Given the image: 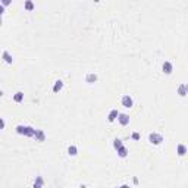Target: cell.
Returning <instances> with one entry per match:
<instances>
[{"label":"cell","mask_w":188,"mask_h":188,"mask_svg":"<svg viewBox=\"0 0 188 188\" xmlns=\"http://www.w3.org/2000/svg\"><path fill=\"white\" fill-rule=\"evenodd\" d=\"M176 151H178V154H179V156H185V153H187V147H185L184 144H178Z\"/></svg>","instance_id":"cell-12"},{"label":"cell","mask_w":188,"mask_h":188,"mask_svg":"<svg viewBox=\"0 0 188 188\" xmlns=\"http://www.w3.org/2000/svg\"><path fill=\"white\" fill-rule=\"evenodd\" d=\"M162 69H163V72H165V74H168V75H169V74H172L173 66H172V63H170V62H165V63H163V66H162Z\"/></svg>","instance_id":"cell-6"},{"label":"cell","mask_w":188,"mask_h":188,"mask_svg":"<svg viewBox=\"0 0 188 188\" xmlns=\"http://www.w3.org/2000/svg\"><path fill=\"white\" fill-rule=\"evenodd\" d=\"M2 57L5 59V62H6V63H12V62H13V59H12V56H11V53H9V52H3Z\"/></svg>","instance_id":"cell-14"},{"label":"cell","mask_w":188,"mask_h":188,"mask_svg":"<svg viewBox=\"0 0 188 188\" xmlns=\"http://www.w3.org/2000/svg\"><path fill=\"white\" fill-rule=\"evenodd\" d=\"M118 115H119V112H118L116 109L110 110V112H109V115H107V121H109V122H113V121H116V119H118Z\"/></svg>","instance_id":"cell-5"},{"label":"cell","mask_w":188,"mask_h":188,"mask_svg":"<svg viewBox=\"0 0 188 188\" xmlns=\"http://www.w3.org/2000/svg\"><path fill=\"white\" fill-rule=\"evenodd\" d=\"M5 128V121H3V118H0V129H3Z\"/></svg>","instance_id":"cell-20"},{"label":"cell","mask_w":188,"mask_h":188,"mask_svg":"<svg viewBox=\"0 0 188 188\" xmlns=\"http://www.w3.org/2000/svg\"><path fill=\"white\" fill-rule=\"evenodd\" d=\"M34 138H35L37 141H44V140H46V134H44L41 129H35V135H34Z\"/></svg>","instance_id":"cell-7"},{"label":"cell","mask_w":188,"mask_h":188,"mask_svg":"<svg viewBox=\"0 0 188 188\" xmlns=\"http://www.w3.org/2000/svg\"><path fill=\"white\" fill-rule=\"evenodd\" d=\"M3 12H5V8H3L2 5H0V16H2V13H3Z\"/></svg>","instance_id":"cell-22"},{"label":"cell","mask_w":188,"mask_h":188,"mask_svg":"<svg viewBox=\"0 0 188 188\" xmlns=\"http://www.w3.org/2000/svg\"><path fill=\"white\" fill-rule=\"evenodd\" d=\"M2 96H3V93H2V91H0V97H2Z\"/></svg>","instance_id":"cell-24"},{"label":"cell","mask_w":188,"mask_h":188,"mask_svg":"<svg viewBox=\"0 0 188 188\" xmlns=\"http://www.w3.org/2000/svg\"><path fill=\"white\" fill-rule=\"evenodd\" d=\"M118 121H119V124H121V125H124V127H125V125H128V124H129V116H128V115H125V113H119V115H118Z\"/></svg>","instance_id":"cell-4"},{"label":"cell","mask_w":188,"mask_h":188,"mask_svg":"<svg viewBox=\"0 0 188 188\" xmlns=\"http://www.w3.org/2000/svg\"><path fill=\"white\" fill-rule=\"evenodd\" d=\"M122 146H124V144H122V140H119V138H116V140L113 141V147H115L116 150H118V148H121Z\"/></svg>","instance_id":"cell-17"},{"label":"cell","mask_w":188,"mask_h":188,"mask_svg":"<svg viewBox=\"0 0 188 188\" xmlns=\"http://www.w3.org/2000/svg\"><path fill=\"white\" fill-rule=\"evenodd\" d=\"M43 185H44V179H43V176H37V178H35V181H34V188H43Z\"/></svg>","instance_id":"cell-9"},{"label":"cell","mask_w":188,"mask_h":188,"mask_svg":"<svg viewBox=\"0 0 188 188\" xmlns=\"http://www.w3.org/2000/svg\"><path fill=\"white\" fill-rule=\"evenodd\" d=\"M96 81H97V75H96V74H87V76H85V82L93 84V82H96Z\"/></svg>","instance_id":"cell-8"},{"label":"cell","mask_w":188,"mask_h":188,"mask_svg":"<svg viewBox=\"0 0 188 188\" xmlns=\"http://www.w3.org/2000/svg\"><path fill=\"white\" fill-rule=\"evenodd\" d=\"M122 106H124V107H127V109L132 107V106H134V100H132V97H131V96H124V97H122Z\"/></svg>","instance_id":"cell-3"},{"label":"cell","mask_w":188,"mask_h":188,"mask_svg":"<svg viewBox=\"0 0 188 188\" xmlns=\"http://www.w3.org/2000/svg\"><path fill=\"white\" fill-rule=\"evenodd\" d=\"M11 3V0H3V2H2V6H8Z\"/></svg>","instance_id":"cell-21"},{"label":"cell","mask_w":188,"mask_h":188,"mask_svg":"<svg viewBox=\"0 0 188 188\" xmlns=\"http://www.w3.org/2000/svg\"><path fill=\"white\" fill-rule=\"evenodd\" d=\"M116 188H119V187H116Z\"/></svg>","instance_id":"cell-26"},{"label":"cell","mask_w":188,"mask_h":188,"mask_svg":"<svg viewBox=\"0 0 188 188\" xmlns=\"http://www.w3.org/2000/svg\"><path fill=\"white\" fill-rule=\"evenodd\" d=\"M25 9H27V11H33V9H34V3L30 2V0H28V2H25Z\"/></svg>","instance_id":"cell-18"},{"label":"cell","mask_w":188,"mask_h":188,"mask_svg":"<svg viewBox=\"0 0 188 188\" xmlns=\"http://www.w3.org/2000/svg\"><path fill=\"white\" fill-rule=\"evenodd\" d=\"M62 88H63V82L59 79V81H56V82H54V85H53V93H59Z\"/></svg>","instance_id":"cell-11"},{"label":"cell","mask_w":188,"mask_h":188,"mask_svg":"<svg viewBox=\"0 0 188 188\" xmlns=\"http://www.w3.org/2000/svg\"><path fill=\"white\" fill-rule=\"evenodd\" d=\"M13 100H15L16 103H21V102L24 100V93H22V91H18L15 96H13Z\"/></svg>","instance_id":"cell-13"},{"label":"cell","mask_w":188,"mask_h":188,"mask_svg":"<svg viewBox=\"0 0 188 188\" xmlns=\"http://www.w3.org/2000/svg\"><path fill=\"white\" fill-rule=\"evenodd\" d=\"M76 153H78V150H76L75 146H69L68 147V154L69 156H76Z\"/></svg>","instance_id":"cell-16"},{"label":"cell","mask_w":188,"mask_h":188,"mask_svg":"<svg viewBox=\"0 0 188 188\" xmlns=\"http://www.w3.org/2000/svg\"><path fill=\"white\" fill-rule=\"evenodd\" d=\"M0 25H2V18H0Z\"/></svg>","instance_id":"cell-25"},{"label":"cell","mask_w":188,"mask_h":188,"mask_svg":"<svg viewBox=\"0 0 188 188\" xmlns=\"http://www.w3.org/2000/svg\"><path fill=\"white\" fill-rule=\"evenodd\" d=\"M132 140H140V134L138 132H132Z\"/></svg>","instance_id":"cell-19"},{"label":"cell","mask_w":188,"mask_h":188,"mask_svg":"<svg viewBox=\"0 0 188 188\" xmlns=\"http://www.w3.org/2000/svg\"><path fill=\"white\" fill-rule=\"evenodd\" d=\"M187 88H188V85L187 84H181L179 85V88H178V93H179V96H187Z\"/></svg>","instance_id":"cell-10"},{"label":"cell","mask_w":188,"mask_h":188,"mask_svg":"<svg viewBox=\"0 0 188 188\" xmlns=\"http://www.w3.org/2000/svg\"><path fill=\"white\" fill-rule=\"evenodd\" d=\"M119 188H129V185H127V184H125V185H121Z\"/></svg>","instance_id":"cell-23"},{"label":"cell","mask_w":188,"mask_h":188,"mask_svg":"<svg viewBox=\"0 0 188 188\" xmlns=\"http://www.w3.org/2000/svg\"><path fill=\"white\" fill-rule=\"evenodd\" d=\"M148 141H150L151 144H154V146H159V144H162L163 137H162L160 134H157V132H150V134H148Z\"/></svg>","instance_id":"cell-2"},{"label":"cell","mask_w":188,"mask_h":188,"mask_svg":"<svg viewBox=\"0 0 188 188\" xmlns=\"http://www.w3.org/2000/svg\"><path fill=\"white\" fill-rule=\"evenodd\" d=\"M16 132L21 135H25V137H34L35 135V129L33 127H28V125H18Z\"/></svg>","instance_id":"cell-1"},{"label":"cell","mask_w":188,"mask_h":188,"mask_svg":"<svg viewBox=\"0 0 188 188\" xmlns=\"http://www.w3.org/2000/svg\"><path fill=\"white\" fill-rule=\"evenodd\" d=\"M118 156L119 157H127L128 156V150H127V147H121V148H118Z\"/></svg>","instance_id":"cell-15"}]
</instances>
